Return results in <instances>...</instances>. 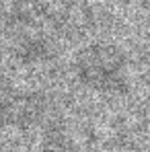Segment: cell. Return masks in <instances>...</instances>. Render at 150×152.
Listing matches in <instances>:
<instances>
[{
	"instance_id": "cell-1",
	"label": "cell",
	"mask_w": 150,
	"mask_h": 152,
	"mask_svg": "<svg viewBox=\"0 0 150 152\" xmlns=\"http://www.w3.org/2000/svg\"><path fill=\"white\" fill-rule=\"evenodd\" d=\"M8 51L21 66H39L60 53V25L39 0H23L6 12Z\"/></svg>"
},
{
	"instance_id": "cell-4",
	"label": "cell",
	"mask_w": 150,
	"mask_h": 152,
	"mask_svg": "<svg viewBox=\"0 0 150 152\" xmlns=\"http://www.w3.org/2000/svg\"><path fill=\"white\" fill-rule=\"evenodd\" d=\"M37 152H82V150L60 119H50L43 127Z\"/></svg>"
},
{
	"instance_id": "cell-3",
	"label": "cell",
	"mask_w": 150,
	"mask_h": 152,
	"mask_svg": "<svg viewBox=\"0 0 150 152\" xmlns=\"http://www.w3.org/2000/svg\"><path fill=\"white\" fill-rule=\"evenodd\" d=\"M2 113L6 126H12L17 129H31L37 126H45L51 119V103L48 95L37 91L4 88Z\"/></svg>"
},
{
	"instance_id": "cell-2",
	"label": "cell",
	"mask_w": 150,
	"mask_h": 152,
	"mask_svg": "<svg viewBox=\"0 0 150 152\" xmlns=\"http://www.w3.org/2000/svg\"><path fill=\"white\" fill-rule=\"evenodd\" d=\"M76 80L101 95H125L130 91V58L119 45L93 41L74 53Z\"/></svg>"
}]
</instances>
